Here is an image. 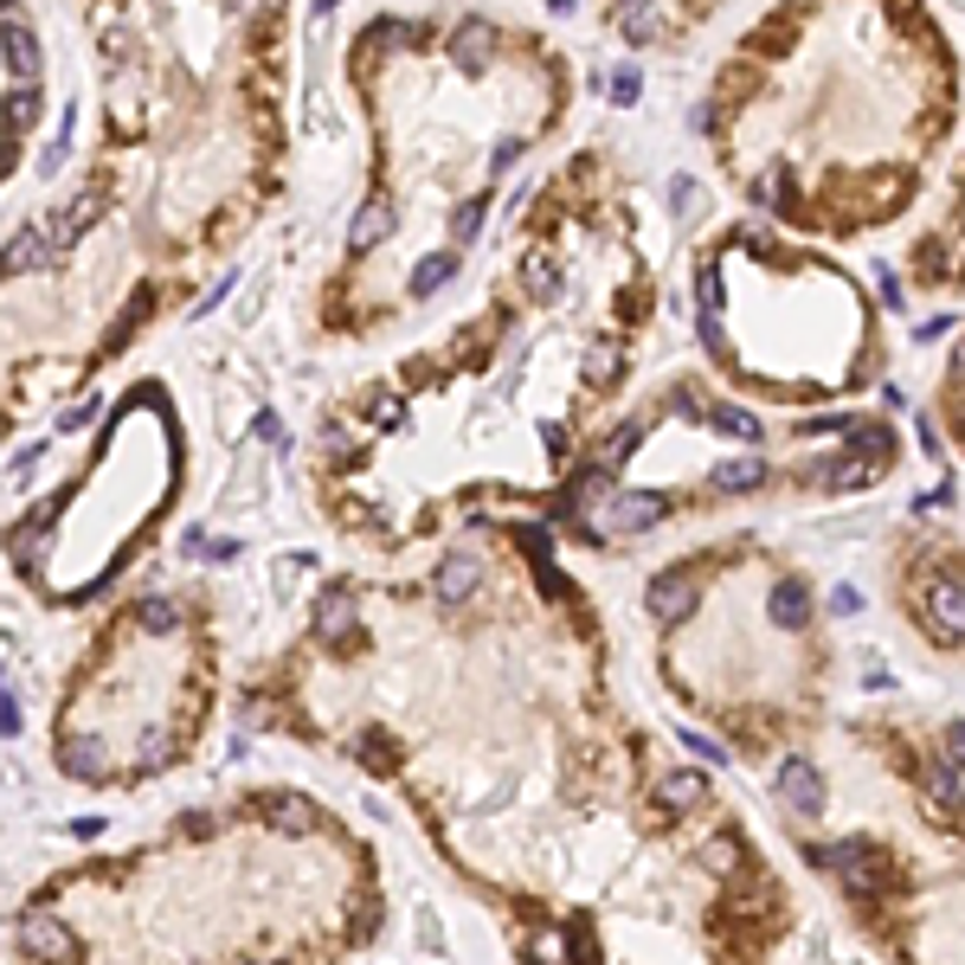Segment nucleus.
<instances>
[{
  "label": "nucleus",
  "instance_id": "a878e982",
  "mask_svg": "<svg viewBox=\"0 0 965 965\" xmlns=\"http://www.w3.org/2000/svg\"><path fill=\"white\" fill-rule=\"evenodd\" d=\"M451 271H457V252H438V258H425V265L413 271V290H418V296H431V290H438Z\"/></svg>",
  "mask_w": 965,
  "mask_h": 965
},
{
  "label": "nucleus",
  "instance_id": "de8ad7c7",
  "mask_svg": "<svg viewBox=\"0 0 965 965\" xmlns=\"http://www.w3.org/2000/svg\"><path fill=\"white\" fill-rule=\"evenodd\" d=\"M258 438H271V444H290V431L277 425V413H258Z\"/></svg>",
  "mask_w": 965,
  "mask_h": 965
},
{
  "label": "nucleus",
  "instance_id": "bb28decb",
  "mask_svg": "<svg viewBox=\"0 0 965 965\" xmlns=\"http://www.w3.org/2000/svg\"><path fill=\"white\" fill-rule=\"evenodd\" d=\"M515 535H522V553H528L535 566H548L553 560V528L548 522H528V528H515Z\"/></svg>",
  "mask_w": 965,
  "mask_h": 965
},
{
  "label": "nucleus",
  "instance_id": "423d86ee",
  "mask_svg": "<svg viewBox=\"0 0 965 965\" xmlns=\"http://www.w3.org/2000/svg\"><path fill=\"white\" fill-rule=\"evenodd\" d=\"M927 811L965 824V792H960V766H933L927 772Z\"/></svg>",
  "mask_w": 965,
  "mask_h": 965
},
{
  "label": "nucleus",
  "instance_id": "09e8293b",
  "mask_svg": "<svg viewBox=\"0 0 965 965\" xmlns=\"http://www.w3.org/2000/svg\"><path fill=\"white\" fill-rule=\"evenodd\" d=\"M0 721H7V734H20V701H13V689L0 695Z\"/></svg>",
  "mask_w": 965,
  "mask_h": 965
},
{
  "label": "nucleus",
  "instance_id": "4be33fe9",
  "mask_svg": "<svg viewBox=\"0 0 965 965\" xmlns=\"http://www.w3.org/2000/svg\"><path fill=\"white\" fill-rule=\"evenodd\" d=\"M701 418H708L721 438H747V444L759 438V418L754 413H734V406H701Z\"/></svg>",
  "mask_w": 965,
  "mask_h": 965
},
{
  "label": "nucleus",
  "instance_id": "f8f14e48",
  "mask_svg": "<svg viewBox=\"0 0 965 965\" xmlns=\"http://www.w3.org/2000/svg\"><path fill=\"white\" fill-rule=\"evenodd\" d=\"M354 593H342V586H335V593H322V606H316V637H329V644H335V637H354Z\"/></svg>",
  "mask_w": 965,
  "mask_h": 965
},
{
  "label": "nucleus",
  "instance_id": "864d4df0",
  "mask_svg": "<svg viewBox=\"0 0 965 965\" xmlns=\"http://www.w3.org/2000/svg\"><path fill=\"white\" fill-rule=\"evenodd\" d=\"M322 7H335V0H322Z\"/></svg>",
  "mask_w": 965,
  "mask_h": 965
},
{
  "label": "nucleus",
  "instance_id": "603ef678",
  "mask_svg": "<svg viewBox=\"0 0 965 965\" xmlns=\"http://www.w3.org/2000/svg\"><path fill=\"white\" fill-rule=\"evenodd\" d=\"M953 374H960V380H965V347H960V354H953Z\"/></svg>",
  "mask_w": 965,
  "mask_h": 965
},
{
  "label": "nucleus",
  "instance_id": "79ce46f5",
  "mask_svg": "<svg viewBox=\"0 0 965 965\" xmlns=\"http://www.w3.org/2000/svg\"><path fill=\"white\" fill-rule=\"evenodd\" d=\"M946 766H965V721L946 728Z\"/></svg>",
  "mask_w": 965,
  "mask_h": 965
},
{
  "label": "nucleus",
  "instance_id": "4468645a",
  "mask_svg": "<svg viewBox=\"0 0 965 965\" xmlns=\"http://www.w3.org/2000/svg\"><path fill=\"white\" fill-rule=\"evenodd\" d=\"M657 792H663V811H670V818H676V811H695V805H708V779H701V772H670Z\"/></svg>",
  "mask_w": 965,
  "mask_h": 965
},
{
  "label": "nucleus",
  "instance_id": "5701e85b",
  "mask_svg": "<svg viewBox=\"0 0 965 965\" xmlns=\"http://www.w3.org/2000/svg\"><path fill=\"white\" fill-rule=\"evenodd\" d=\"M933 619L946 624L953 637H965V586H953V579H946V586H933Z\"/></svg>",
  "mask_w": 965,
  "mask_h": 965
},
{
  "label": "nucleus",
  "instance_id": "cd10ccee",
  "mask_svg": "<svg viewBox=\"0 0 965 965\" xmlns=\"http://www.w3.org/2000/svg\"><path fill=\"white\" fill-rule=\"evenodd\" d=\"M528 296H541V303L560 296V271H553L548 258H528Z\"/></svg>",
  "mask_w": 965,
  "mask_h": 965
},
{
  "label": "nucleus",
  "instance_id": "412c9836",
  "mask_svg": "<svg viewBox=\"0 0 965 965\" xmlns=\"http://www.w3.org/2000/svg\"><path fill=\"white\" fill-rule=\"evenodd\" d=\"M33 265H46V239L26 225V232H13V239H7V271L20 277V271H33Z\"/></svg>",
  "mask_w": 965,
  "mask_h": 965
},
{
  "label": "nucleus",
  "instance_id": "2f4dec72",
  "mask_svg": "<svg viewBox=\"0 0 965 965\" xmlns=\"http://www.w3.org/2000/svg\"><path fill=\"white\" fill-rule=\"evenodd\" d=\"M406 39H413V26H406V20H380V26L367 33V46H406Z\"/></svg>",
  "mask_w": 965,
  "mask_h": 965
},
{
  "label": "nucleus",
  "instance_id": "c85d7f7f",
  "mask_svg": "<svg viewBox=\"0 0 965 965\" xmlns=\"http://www.w3.org/2000/svg\"><path fill=\"white\" fill-rule=\"evenodd\" d=\"M695 303H701V316H714V309H721V271H714V265H701V271H695Z\"/></svg>",
  "mask_w": 965,
  "mask_h": 965
},
{
  "label": "nucleus",
  "instance_id": "aec40b11",
  "mask_svg": "<svg viewBox=\"0 0 965 965\" xmlns=\"http://www.w3.org/2000/svg\"><path fill=\"white\" fill-rule=\"evenodd\" d=\"M759 482H766V464H759V457H734V464H721V471H714V489H728V496L759 489Z\"/></svg>",
  "mask_w": 965,
  "mask_h": 965
},
{
  "label": "nucleus",
  "instance_id": "3c124183",
  "mask_svg": "<svg viewBox=\"0 0 965 965\" xmlns=\"http://www.w3.org/2000/svg\"><path fill=\"white\" fill-rule=\"evenodd\" d=\"M142 759H148V766H161V759H168V734H148V754H142Z\"/></svg>",
  "mask_w": 965,
  "mask_h": 965
},
{
  "label": "nucleus",
  "instance_id": "f704fd0d",
  "mask_svg": "<svg viewBox=\"0 0 965 965\" xmlns=\"http://www.w3.org/2000/svg\"><path fill=\"white\" fill-rule=\"evenodd\" d=\"M683 741H689V754H695V759H708V766H728V754H721V741H708V734H695V728L683 734Z\"/></svg>",
  "mask_w": 965,
  "mask_h": 965
},
{
  "label": "nucleus",
  "instance_id": "7c9ffc66",
  "mask_svg": "<svg viewBox=\"0 0 965 965\" xmlns=\"http://www.w3.org/2000/svg\"><path fill=\"white\" fill-rule=\"evenodd\" d=\"M606 90H612V103H637V97H644V77H637V71H612Z\"/></svg>",
  "mask_w": 965,
  "mask_h": 965
},
{
  "label": "nucleus",
  "instance_id": "b1692460",
  "mask_svg": "<svg viewBox=\"0 0 965 965\" xmlns=\"http://www.w3.org/2000/svg\"><path fill=\"white\" fill-rule=\"evenodd\" d=\"M624 39L631 46L657 39V0H624Z\"/></svg>",
  "mask_w": 965,
  "mask_h": 965
},
{
  "label": "nucleus",
  "instance_id": "9d476101",
  "mask_svg": "<svg viewBox=\"0 0 965 965\" xmlns=\"http://www.w3.org/2000/svg\"><path fill=\"white\" fill-rule=\"evenodd\" d=\"M387 232H393V207L387 200H367V207L354 212V225H347V252H374Z\"/></svg>",
  "mask_w": 965,
  "mask_h": 965
},
{
  "label": "nucleus",
  "instance_id": "ea45409f",
  "mask_svg": "<svg viewBox=\"0 0 965 965\" xmlns=\"http://www.w3.org/2000/svg\"><path fill=\"white\" fill-rule=\"evenodd\" d=\"M374 425H406V406H400V400H387V393H380V400H374Z\"/></svg>",
  "mask_w": 965,
  "mask_h": 965
},
{
  "label": "nucleus",
  "instance_id": "37998d69",
  "mask_svg": "<svg viewBox=\"0 0 965 965\" xmlns=\"http://www.w3.org/2000/svg\"><path fill=\"white\" fill-rule=\"evenodd\" d=\"M798 431H805V438H824V431H850V425H843V418H798Z\"/></svg>",
  "mask_w": 965,
  "mask_h": 965
},
{
  "label": "nucleus",
  "instance_id": "39448f33",
  "mask_svg": "<svg viewBox=\"0 0 965 965\" xmlns=\"http://www.w3.org/2000/svg\"><path fill=\"white\" fill-rule=\"evenodd\" d=\"M695 612V579L689 573H663L657 586H650V619L657 624H683Z\"/></svg>",
  "mask_w": 965,
  "mask_h": 965
},
{
  "label": "nucleus",
  "instance_id": "ddd939ff",
  "mask_svg": "<svg viewBox=\"0 0 965 965\" xmlns=\"http://www.w3.org/2000/svg\"><path fill=\"white\" fill-rule=\"evenodd\" d=\"M489 46H496L489 20H464V26L451 33V59H457L464 71H482V59H489Z\"/></svg>",
  "mask_w": 965,
  "mask_h": 965
},
{
  "label": "nucleus",
  "instance_id": "2eb2a0df",
  "mask_svg": "<svg viewBox=\"0 0 965 965\" xmlns=\"http://www.w3.org/2000/svg\"><path fill=\"white\" fill-rule=\"evenodd\" d=\"M59 766H65L71 779H103L110 772V754H103V741H65V754H59Z\"/></svg>",
  "mask_w": 965,
  "mask_h": 965
},
{
  "label": "nucleus",
  "instance_id": "393cba45",
  "mask_svg": "<svg viewBox=\"0 0 965 965\" xmlns=\"http://www.w3.org/2000/svg\"><path fill=\"white\" fill-rule=\"evenodd\" d=\"M136 624L161 637V631H174V624H181V606H174V599H142V606H136Z\"/></svg>",
  "mask_w": 965,
  "mask_h": 965
},
{
  "label": "nucleus",
  "instance_id": "4c0bfd02",
  "mask_svg": "<svg viewBox=\"0 0 965 965\" xmlns=\"http://www.w3.org/2000/svg\"><path fill=\"white\" fill-rule=\"evenodd\" d=\"M90 418H97V400H77V406H71L65 418H59V431H84Z\"/></svg>",
  "mask_w": 965,
  "mask_h": 965
},
{
  "label": "nucleus",
  "instance_id": "a19ab883",
  "mask_svg": "<svg viewBox=\"0 0 965 965\" xmlns=\"http://www.w3.org/2000/svg\"><path fill=\"white\" fill-rule=\"evenodd\" d=\"M329 457H335V464H354V457H361V444H354L347 431H329Z\"/></svg>",
  "mask_w": 965,
  "mask_h": 965
},
{
  "label": "nucleus",
  "instance_id": "f3484780",
  "mask_svg": "<svg viewBox=\"0 0 965 965\" xmlns=\"http://www.w3.org/2000/svg\"><path fill=\"white\" fill-rule=\"evenodd\" d=\"M97 212H103V194H97V187H90V194H84V200H71V207L59 212V225H52V245H71V239H77V232H84V225H90V219H97Z\"/></svg>",
  "mask_w": 965,
  "mask_h": 965
},
{
  "label": "nucleus",
  "instance_id": "6e6552de",
  "mask_svg": "<svg viewBox=\"0 0 965 965\" xmlns=\"http://www.w3.org/2000/svg\"><path fill=\"white\" fill-rule=\"evenodd\" d=\"M265 818L283 830H296V836H309L316 830V805L303 798V792H265Z\"/></svg>",
  "mask_w": 965,
  "mask_h": 965
},
{
  "label": "nucleus",
  "instance_id": "72a5a7b5",
  "mask_svg": "<svg viewBox=\"0 0 965 965\" xmlns=\"http://www.w3.org/2000/svg\"><path fill=\"white\" fill-rule=\"evenodd\" d=\"M482 212H489V200H464V207H457V239H477Z\"/></svg>",
  "mask_w": 965,
  "mask_h": 965
},
{
  "label": "nucleus",
  "instance_id": "6ab92c4d",
  "mask_svg": "<svg viewBox=\"0 0 965 965\" xmlns=\"http://www.w3.org/2000/svg\"><path fill=\"white\" fill-rule=\"evenodd\" d=\"M701 869H708V876H734V869H741V836H728V830L708 836V843H701Z\"/></svg>",
  "mask_w": 965,
  "mask_h": 965
},
{
  "label": "nucleus",
  "instance_id": "9b49d317",
  "mask_svg": "<svg viewBox=\"0 0 965 965\" xmlns=\"http://www.w3.org/2000/svg\"><path fill=\"white\" fill-rule=\"evenodd\" d=\"M766 612H772V624H779V631H805V619H811V593H805L798 579H779Z\"/></svg>",
  "mask_w": 965,
  "mask_h": 965
},
{
  "label": "nucleus",
  "instance_id": "a211bd4d",
  "mask_svg": "<svg viewBox=\"0 0 965 965\" xmlns=\"http://www.w3.org/2000/svg\"><path fill=\"white\" fill-rule=\"evenodd\" d=\"M876 464H863V457H830V464H811V477H824L830 489H863Z\"/></svg>",
  "mask_w": 965,
  "mask_h": 965
},
{
  "label": "nucleus",
  "instance_id": "49530a36",
  "mask_svg": "<svg viewBox=\"0 0 965 965\" xmlns=\"http://www.w3.org/2000/svg\"><path fill=\"white\" fill-rule=\"evenodd\" d=\"M676 212H683V219H689V212H701V194H695L689 181H676Z\"/></svg>",
  "mask_w": 965,
  "mask_h": 965
},
{
  "label": "nucleus",
  "instance_id": "c03bdc74",
  "mask_svg": "<svg viewBox=\"0 0 965 965\" xmlns=\"http://www.w3.org/2000/svg\"><path fill=\"white\" fill-rule=\"evenodd\" d=\"M174 830H181V836H212V818H207V811H187Z\"/></svg>",
  "mask_w": 965,
  "mask_h": 965
},
{
  "label": "nucleus",
  "instance_id": "20e7f679",
  "mask_svg": "<svg viewBox=\"0 0 965 965\" xmlns=\"http://www.w3.org/2000/svg\"><path fill=\"white\" fill-rule=\"evenodd\" d=\"M779 792H785V805H792L798 818H818V811H824V779H818L811 759H785V766H779Z\"/></svg>",
  "mask_w": 965,
  "mask_h": 965
},
{
  "label": "nucleus",
  "instance_id": "58836bf2",
  "mask_svg": "<svg viewBox=\"0 0 965 965\" xmlns=\"http://www.w3.org/2000/svg\"><path fill=\"white\" fill-rule=\"evenodd\" d=\"M573 965H599V946H593V940H586V920H579V927H573Z\"/></svg>",
  "mask_w": 965,
  "mask_h": 965
},
{
  "label": "nucleus",
  "instance_id": "dca6fc26",
  "mask_svg": "<svg viewBox=\"0 0 965 965\" xmlns=\"http://www.w3.org/2000/svg\"><path fill=\"white\" fill-rule=\"evenodd\" d=\"M843 438H850V457H863V464H882L895 451V431L889 425H850Z\"/></svg>",
  "mask_w": 965,
  "mask_h": 965
},
{
  "label": "nucleus",
  "instance_id": "a18cd8bd",
  "mask_svg": "<svg viewBox=\"0 0 965 965\" xmlns=\"http://www.w3.org/2000/svg\"><path fill=\"white\" fill-rule=\"evenodd\" d=\"M701 342H708V354H728V335H721L714 316H701Z\"/></svg>",
  "mask_w": 965,
  "mask_h": 965
},
{
  "label": "nucleus",
  "instance_id": "8fccbe9b",
  "mask_svg": "<svg viewBox=\"0 0 965 965\" xmlns=\"http://www.w3.org/2000/svg\"><path fill=\"white\" fill-rule=\"evenodd\" d=\"M882 277V303H889V309H901V283H895V271H876Z\"/></svg>",
  "mask_w": 965,
  "mask_h": 965
},
{
  "label": "nucleus",
  "instance_id": "f257e3e1",
  "mask_svg": "<svg viewBox=\"0 0 965 965\" xmlns=\"http://www.w3.org/2000/svg\"><path fill=\"white\" fill-rule=\"evenodd\" d=\"M818 863H830L850 882V895H882L889 889V856L869 850V843H830V850H818Z\"/></svg>",
  "mask_w": 965,
  "mask_h": 965
},
{
  "label": "nucleus",
  "instance_id": "7ed1b4c3",
  "mask_svg": "<svg viewBox=\"0 0 965 965\" xmlns=\"http://www.w3.org/2000/svg\"><path fill=\"white\" fill-rule=\"evenodd\" d=\"M663 515H670V496L631 489V496H612V509H606V535H637V528H650V522H663Z\"/></svg>",
  "mask_w": 965,
  "mask_h": 965
},
{
  "label": "nucleus",
  "instance_id": "0eeeda50",
  "mask_svg": "<svg viewBox=\"0 0 965 965\" xmlns=\"http://www.w3.org/2000/svg\"><path fill=\"white\" fill-rule=\"evenodd\" d=\"M477 579H482V566L471 560V553L438 560V599H444V606H464V599L477 593Z\"/></svg>",
  "mask_w": 965,
  "mask_h": 965
},
{
  "label": "nucleus",
  "instance_id": "1a4fd4ad",
  "mask_svg": "<svg viewBox=\"0 0 965 965\" xmlns=\"http://www.w3.org/2000/svg\"><path fill=\"white\" fill-rule=\"evenodd\" d=\"M7 71H13V77H26V84L39 77V46L26 39V26H20V7H13V0H7Z\"/></svg>",
  "mask_w": 965,
  "mask_h": 965
},
{
  "label": "nucleus",
  "instance_id": "c756f323",
  "mask_svg": "<svg viewBox=\"0 0 965 965\" xmlns=\"http://www.w3.org/2000/svg\"><path fill=\"white\" fill-rule=\"evenodd\" d=\"M637 431H644V425H619V431H612V444H606V471H619L624 457L637 451Z\"/></svg>",
  "mask_w": 965,
  "mask_h": 965
},
{
  "label": "nucleus",
  "instance_id": "e433bc0d",
  "mask_svg": "<svg viewBox=\"0 0 965 965\" xmlns=\"http://www.w3.org/2000/svg\"><path fill=\"white\" fill-rule=\"evenodd\" d=\"M361 759H367V766H393V747H380V734H361Z\"/></svg>",
  "mask_w": 965,
  "mask_h": 965
},
{
  "label": "nucleus",
  "instance_id": "473e14b6",
  "mask_svg": "<svg viewBox=\"0 0 965 965\" xmlns=\"http://www.w3.org/2000/svg\"><path fill=\"white\" fill-rule=\"evenodd\" d=\"M586 374H593V380H612V374H619V347L612 342L593 347V354H586Z\"/></svg>",
  "mask_w": 965,
  "mask_h": 965
},
{
  "label": "nucleus",
  "instance_id": "c9c22d12",
  "mask_svg": "<svg viewBox=\"0 0 965 965\" xmlns=\"http://www.w3.org/2000/svg\"><path fill=\"white\" fill-rule=\"evenodd\" d=\"M830 612H836V619L863 612V593H856V586H836V593H830Z\"/></svg>",
  "mask_w": 965,
  "mask_h": 965
},
{
  "label": "nucleus",
  "instance_id": "f03ea898",
  "mask_svg": "<svg viewBox=\"0 0 965 965\" xmlns=\"http://www.w3.org/2000/svg\"><path fill=\"white\" fill-rule=\"evenodd\" d=\"M20 946L33 953V960H46V965H65L71 953H77V940H71V927H59L52 914H20Z\"/></svg>",
  "mask_w": 965,
  "mask_h": 965
}]
</instances>
